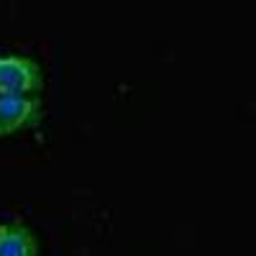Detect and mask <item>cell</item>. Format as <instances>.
<instances>
[{
  "mask_svg": "<svg viewBox=\"0 0 256 256\" xmlns=\"http://www.w3.org/2000/svg\"><path fill=\"white\" fill-rule=\"evenodd\" d=\"M44 88L41 67L28 56H0V95H38Z\"/></svg>",
  "mask_w": 256,
  "mask_h": 256,
  "instance_id": "6da1fadb",
  "label": "cell"
},
{
  "mask_svg": "<svg viewBox=\"0 0 256 256\" xmlns=\"http://www.w3.org/2000/svg\"><path fill=\"white\" fill-rule=\"evenodd\" d=\"M41 120V95H0V136Z\"/></svg>",
  "mask_w": 256,
  "mask_h": 256,
  "instance_id": "7a4b0ae2",
  "label": "cell"
},
{
  "mask_svg": "<svg viewBox=\"0 0 256 256\" xmlns=\"http://www.w3.org/2000/svg\"><path fill=\"white\" fill-rule=\"evenodd\" d=\"M0 256H38L36 238L26 223H0Z\"/></svg>",
  "mask_w": 256,
  "mask_h": 256,
  "instance_id": "3957f363",
  "label": "cell"
}]
</instances>
